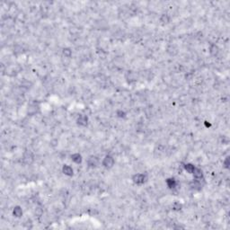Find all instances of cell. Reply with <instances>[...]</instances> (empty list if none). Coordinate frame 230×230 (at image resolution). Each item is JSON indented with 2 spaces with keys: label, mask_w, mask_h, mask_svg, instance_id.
<instances>
[{
  "label": "cell",
  "mask_w": 230,
  "mask_h": 230,
  "mask_svg": "<svg viewBox=\"0 0 230 230\" xmlns=\"http://www.w3.org/2000/svg\"><path fill=\"white\" fill-rule=\"evenodd\" d=\"M114 164H115V160L113 157H112V155H106L102 161V166L106 169L113 168Z\"/></svg>",
  "instance_id": "6da1fadb"
},
{
  "label": "cell",
  "mask_w": 230,
  "mask_h": 230,
  "mask_svg": "<svg viewBox=\"0 0 230 230\" xmlns=\"http://www.w3.org/2000/svg\"><path fill=\"white\" fill-rule=\"evenodd\" d=\"M147 181V175L145 174H135L132 176V182L136 185H142Z\"/></svg>",
  "instance_id": "7a4b0ae2"
},
{
  "label": "cell",
  "mask_w": 230,
  "mask_h": 230,
  "mask_svg": "<svg viewBox=\"0 0 230 230\" xmlns=\"http://www.w3.org/2000/svg\"><path fill=\"white\" fill-rule=\"evenodd\" d=\"M86 164H87L88 167L96 168L100 164V160H99L98 157H96V155H90L86 160Z\"/></svg>",
  "instance_id": "3957f363"
},
{
  "label": "cell",
  "mask_w": 230,
  "mask_h": 230,
  "mask_svg": "<svg viewBox=\"0 0 230 230\" xmlns=\"http://www.w3.org/2000/svg\"><path fill=\"white\" fill-rule=\"evenodd\" d=\"M77 124L80 127H86L88 124V117L86 115H79L77 119Z\"/></svg>",
  "instance_id": "277c9868"
},
{
  "label": "cell",
  "mask_w": 230,
  "mask_h": 230,
  "mask_svg": "<svg viewBox=\"0 0 230 230\" xmlns=\"http://www.w3.org/2000/svg\"><path fill=\"white\" fill-rule=\"evenodd\" d=\"M38 112H39V106L37 105L36 103H31V104H29V105H28V108H27V113H28L30 116L35 115Z\"/></svg>",
  "instance_id": "5b68a950"
},
{
  "label": "cell",
  "mask_w": 230,
  "mask_h": 230,
  "mask_svg": "<svg viewBox=\"0 0 230 230\" xmlns=\"http://www.w3.org/2000/svg\"><path fill=\"white\" fill-rule=\"evenodd\" d=\"M166 185H167V187L170 189V190H174L177 187V185H178V183L176 181L175 178L174 177H170V178H167L166 181Z\"/></svg>",
  "instance_id": "8992f818"
},
{
  "label": "cell",
  "mask_w": 230,
  "mask_h": 230,
  "mask_svg": "<svg viewBox=\"0 0 230 230\" xmlns=\"http://www.w3.org/2000/svg\"><path fill=\"white\" fill-rule=\"evenodd\" d=\"M61 171H62V173L65 175L69 176V177L70 176H73V174H74V170H73V168L70 166H69V165H64L62 166V168H61Z\"/></svg>",
  "instance_id": "52a82bcc"
},
{
  "label": "cell",
  "mask_w": 230,
  "mask_h": 230,
  "mask_svg": "<svg viewBox=\"0 0 230 230\" xmlns=\"http://www.w3.org/2000/svg\"><path fill=\"white\" fill-rule=\"evenodd\" d=\"M159 21H160V24H163V25H166L170 23V21H171V17L168 14H162L160 16V18H159Z\"/></svg>",
  "instance_id": "ba28073f"
},
{
  "label": "cell",
  "mask_w": 230,
  "mask_h": 230,
  "mask_svg": "<svg viewBox=\"0 0 230 230\" xmlns=\"http://www.w3.org/2000/svg\"><path fill=\"white\" fill-rule=\"evenodd\" d=\"M70 158H71V160L74 163H75V164H77V165L81 164V163H82V161H83L82 155H81V154H79V153H74V154H72Z\"/></svg>",
  "instance_id": "9c48e42d"
},
{
  "label": "cell",
  "mask_w": 230,
  "mask_h": 230,
  "mask_svg": "<svg viewBox=\"0 0 230 230\" xmlns=\"http://www.w3.org/2000/svg\"><path fill=\"white\" fill-rule=\"evenodd\" d=\"M193 177H194V179L195 180H199V181H202L203 179V172H202V170L201 168H198L196 167L195 170H194V172H193Z\"/></svg>",
  "instance_id": "30bf717a"
},
{
  "label": "cell",
  "mask_w": 230,
  "mask_h": 230,
  "mask_svg": "<svg viewBox=\"0 0 230 230\" xmlns=\"http://www.w3.org/2000/svg\"><path fill=\"white\" fill-rule=\"evenodd\" d=\"M23 214H24L23 209H22L20 206H16L13 209V215H14V217L19 218H21L22 216H23Z\"/></svg>",
  "instance_id": "8fae6325"
},
{
  "label": "cell",
  "mask_w": 230,
  "mask_h": 230,
  "mask_svg": "<svg viewBox=\"0 0 230 230\" xmlns=\"http://www.w3.org/2000/svg\"><path fill=\"white\" fill-rule=\"evenodd\" d=\"M195 168H196V166H195L194 165L191 164V163H187V164H184V165H183V169H184L185 171H186L188 174H193Z\"/></svg>",
  "instance_id": "7c38bea8"
},
{
  "label": "cell",
  "mask_w": 230,
  "mask_h": 230,
  "mask_svg": "<svg viewBox=\"0 0 230 230\" xmlns=\"http://www.w3.org/2000/svg\"><path fill=\"white\" fill-rule=\"evenodd\" d=\"M191 187L192 189H194V190H198V191H199V190L202 189V185L201 181H199V180H194V181H192V182L191 183Z\"/></svg>",
  "instance_id": "4fadbf2b"
},
{
  "label": "cell",
  "mask_w": 230,
  "mask_h": 230,
  "mask_svg": "<svg viewBox=\"0 0 230 230\" xmlns=\"http://www.w3.org/2000/svg\"><path fill=\"white\" fill-rule=\"evenodd\" d=\"M219 52V49L216 44H211L210 46V53L212 56H217Z\"/></svg>",
  "instance_id": "5bb4252c"
},
{
  "label": "cell",
  "mask_w": 230,
  "mask_h": 230,
  "mask_svg": "<svg viewBox=\"0 0 230 230\" xmlns=\"http://www.w3.org/2000/svg\"><path fill=\"white\" fill-rule=\"evenodd\" d=\"M23 160H24V162L25 163V164L29 165V164H31V163L33 162V157L31 153H25V154L24 155Z\"/></svg>",
  "instance_id": "9a60e30c"
},
{
  "label": "cell",
  "mask_w": 230,
  "mask_h": 230,
  "mask_svg": "<svg viewBox=\"0 0 230 230\" xmlns=\"http://www.w3.org/2000/svg\"><path fill=\"white\" fill-rule=\"evenodd\" d=\"M62 55L65 57V58H71V56H72V50L70 49V48H64L63 50H62Z\"/></svg>",
  "instance_id": "2e32d148"
},
{
  "label": "cell",
  "mask_w": 230,
  "mask_h": 230,
  "mask_svg": "<svg viewBox=\"0 0 230 230\" xmlns=\"http://www.w3.org/2000/svg\"><path fill=\"white\" fill-rule=\"evenodd\" d=\"M172 209L174 211H180L183 209V205L179 202H174L172 205Z\"/></svg>",
  "instance_id": "e0dca14e"
},
{
  "label": "cell",
  "mask_w": 230,
  "mask_h": 230,
  "mask_svg": "<svg viewBox=\"0 0 230 230\" xmlns=\"http://www.w3.org/2000/svg\"><path fill=\"white\" fill-rule=\"evenodd\" d=\"M126 115H127V113H126L123 110H121V109H119L116 111V116L118 118H121V119H124L126 117Z\"/></svg>",
  "instance_id": "ac0fdd59"
},
{
  "label": "cell",
  "mask_w": 230,
  "mask_h": 230,
  "mask_svg": "<svg viewBox=\"0 0 230 230\" xmlns=\"http://www.w3.org/2000/svg\"><path fill=\"white\" fill-rule=\"evenodd\" d=\"M223 167L226 168V169H229V167H230V161H229V157H228V155H227V157L223 161Z\"/></svg>",
  "instance_id": "d6986e66"
},
{
  "label": "cell",
  "mask_w": 230,
  "mask_h": 230,
  "mask_svg": "<svg viewBox=\"0 0 230 230\" xmlns=\"http://www.w3.org/2000/svg\"><path fill=\"white\" fill-rule=\"evenodd\" d=\"M205 124L207 127H210V123H208V121H205Z\"/></svg>",
  "instance_id": "ffe728a7"
}]
</instances>
